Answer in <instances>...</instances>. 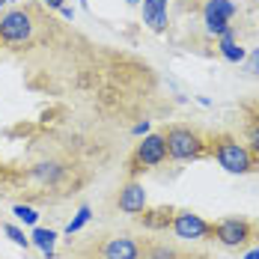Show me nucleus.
<instances>
[{
	"label": "nucleus",
	"instance_id": "1",
	"mask_svg": "<svg viewBox=\"0 0 259 259\" xmlns=\"http://www.w3.org/2000/svg\"><path fill=\"white\" fill-rule=\"evenodd\" d=\"M214 158L227 173H235V176H247V173L259 170V161L253 158V152L244 143H238L235 137H218L214 140Z\"/></svg>",
	"mask_w": 259,
	"mask_h": 259
},
{
	"label": "nucleus",
	"instance_id": "2",
	"mask_svg": "<svg viewBox=\"0 0 259 259\" xmlns=\"http://www.w3.org/2000/svg\"><path fill=\"white\" fill-rule=\"evenodd\" d=\"M164 140H167V158H173V161H194L203 152L200 137L191 128H182V125H173L164 134Z\"/></svg>",
	"mask_w": 259,
	"mask_h": 259
},
{
	"label": "nucleus",
	"instance_id": "3",
	"mask_svg": "<svg viewBox=\"0 0 259 259\" xmlns=\"http://www.w3.org/2000/svg\"><path fill=\"white\" fill-rule=\"evenodd\" d=\"M211 238H218L224 247H244L247 241H253V224L244 218H224L211 224Z\"/></svg>",
	"mask_w": 259,
	"mask_h": 259
},
{
	"label": "nucleus",
	"instance_id": "4",
	"mask_svg": "<svg viewBox=\"0 0 259 259\" xmlns=\"http://www.w3.org/2000/svg\"><path fill=\"white\" fill-rule=\"evenodd\" d=\"M173 233L176 238H185V241H203V238H211V224L206 218H200L197 211L191 208H179L173 214Z\"/></svg>",
	"mask_w": 259,
	"mask_h": 259
},
{
	"label": "nucleus",
	"instance_id": "5",
	"mask_svg": "<svg viewBox=\"0 0 259 259\" xmlns=\"http://www.w3.org/2000/svg\"><path fill=\"white\" fill-rule=\"evenodd\" d=\"M167 161V140L164 134H146L143 143H137V152H134V167L131 170H146V167H158Z\"/></svg>",
	"mask_w": 259,
	"mask_h": 259
},
{
	"label": "nucleus",
	"instance_id": "6",
	"mask_svg": "<svg viewBox=\"0 0 259 259\" xmlns=\"http://www.w3.org/2000/svg\"><path fill=\"white\" fill-rule=\"evenodd\" d=\"M33 33V21L24 9H12L0 18V39L6 45H18V42H27Z\"/></svg>",
	"mask_w": 259,
	"mask_h": 259
},
{
	"label": "nucleus",
	"instance_id": "7",
	"mask_svg": "<svg viewBox=\"0 0 259 259\" xmlns=\"http://www.w3.org/2000/svg\"><path fill=\"white\" fill-rule=\"evenodd\" d=\"M104 259H140V244L128 238V235H119V238H110L102 247Z\"/></svg>",
	"mask_w": 259,
	"mask_h": 259
},
{
	"label": "nucleus",
	"instance_id": "8",
	"mask_svg": "<svg viewBox=\"0 0 259 259\" xmlns=\"http://www.w3.org/2000/svg\"><path fill=\"white\" fill-rule=\"evenodd\" d=\"M119 208L125 214H140L146 208V191L140 182H128L122 191H119Z\"/></svg>",
	"mask_w": 259,
	"mask_h": 259
},
{
	"label": "nucleus",
	"instance_id": "9",
	"mask_svg": "<svg viewBox=\"0 0 259 259\" xmlns=\"http://www.w3.org/2000/svg\"><path fill=\"white\" fill-rule=\"evenodd\" d=\"M143 3V21L149 24V30L164 33L167 30V3L170 0H140Z\"/></svg>",
	"mask_w": 259,
	"mask_h": 259
},
{
	"label": "nucleus",
	"instance_id": "10",
	"mask_svg": "<svg viewBox=\"0 0 259 259\" xmlns=\"http://www.w3.org/2000/svg\"><path fill=\"white\" fill-rule=\"evenodd\" d=\"M218 51H221L224 60H230V63H244V57H247V51L235 42L233 27H230L227 33H221V36H218Z\"/></svg>",
	"mask_w": 259,
	"mask_h": 259
},
{
	"label": "nucleus",
	"instance_id": "11",
	"mask_svg": "<svg viewBox=\"0 0 259 259\" xmlns=\"http://www.w3.org/2000/svg\"><path fill=\"white\" fill-rule=\"evenodd\" d=\"M173 214H176V208H170V206H161L155 208V211H140V224L143 227H152V230H164V227H170L173 224Z\"/></svg>",
	"mask_w": 259,
	"mask_h": 259
},
{
	"label": "nucleus",
	"instance_id": "12",
	"mask_svg": "<svg viewBox=\"0 0 259 259\" xmlns=\"http://www.w3.org/2000/svg\"><path fill=\"white\" fill-rule=\"evenodd\" d=\"M30 241L45 253L48 259H54V244H57V233L54 230H45V227H36L33 235H30Z\"/></svg>",
	"mask_w": 259,
	"mask_h": 259
},
{
	"label": "nucleus",
	"instance_id": "13",
	"mask_svg": "<svg viewBox=\"0 0 259 259\" xmlns=\"http://www.w3.org/2000/svg\"><path fill=\"white\" fill-rule=\"evenodd\" d=\"M235 12H238V6H235L233 0H206V9H203V15H221V18H233Z\"/></svg>",
	"mask_w": 259,
	"mask_h": 259
},
{
	"label": "nucleus",
	"instance_id": "14",
	"mask_svg": "<svg viewBox=\"0 0 259 259\" xmlns=\"http://www.w3.org/2000/svg\"><path fill=\"white\" fill-rule=\"evenodd\" d=\"M203 24L211 36H221V33H227L230 30V21L227 18H221V15H203Z\"/></svg>",
	"mask_w": 259,
	"mask_h": 259
},
{
	"label": "nucleus",
	"instance_id": "15",
	"mask_svg": "<svg viewBox=\"0 0 259 259\" xmlns=\"http://www.w3.org/2000/svg\"><path fill=\"white\" fill-rule=\"evenodd\" d=\"M90 218H93V211H90V206H80V208H78V214H75V218L69 221V227H66V233L72 235V233H78V230H83V224H87Z\"/></svg>",
	"mask_w": 259,
	"mask_h": 259
},
{
	"label": "nucleus",
	"instance_id": "16",
	"mask_svg": "<svg viewBox=\"0 0 259 259\" xmlns=\"http://www.w3.org/2000/svg\"><path fill=\"white\" fill-rule=\"evenodd\" d=\"M12 214H15L21 224H30V227L39 221V211H36L33 206H21V203H18V206H12Z\"/></svg>",
	"mask_w": 259,
	"mask_h": 259
},
{
	"label": "nucleus",
	"instance_id": "17",
	"mask_svg": "<svg viewBox=\"0 0 259 259\" xmlns=\"http://www.w3.org/2000/svg\"><path fill=\"white\" fill-rule=\"evenodd\" d=\"M60 173H63L60 164H39V167H36V176H39L42 182H54Z\"/></svg>",
	"mask_w": 259,
	"mask_h": 259
},
{
	"label": "nucleus",
	"instance_id": "18",
	"mask_svg": "<svg viewBox=\"0 0 259 259\" xmlns=\"http://www.w3.org/2000/svg\"><path fill=\"white\" fill-rule=\"evenodd\" d=\"M3 233L9 235V238H12V241L18 244V247H27V244H30V238L24 235V230H18L15 224H3Z\"/></svg>",
	"mask_w": 259,
	"mask_h": 259
},
{
	"label": "nucleus",
	"instance_id": "19",
	"mask_svg": "<svg viewBox=\"0 0 259 259\" xmlns=\"http://www.w3.org/2000/svg\"><path fill=\"white\" fill-rule=\"evenodd\" d=\"M244 63H247V72L259 78V48H253V51L247 54V57H244Z\"/></svg>",
	"mask_w": 259,
	"mask_h": 259
},
{
	"label": "nucleus",
	"instance_id": "20",
	"mask_svg": "<svg viewBox=\"0 0 259 259\" xmlns=\"http://www.w3.org/2000/svg\"><path fill=\"white\" fill-rule=\"evenodd\" d=\"M173 256H176V253H173L167 244H155V247H152V253H149V259H173Z\"/></svg>",
	"mask_w": 259,
	"mask_h": 259
},
{
	"label": "nucleus",
	"instance_id": "21",
	"mask_svg": "<svg viewBox=\"0 0 259 259\" xmlns=\"http://www.w3.org/2000/svg\"><path fill=\"white\" fill-rule=\"evenodd\" d=\"M247 140H250V149L259 155V125H253V128L247 131Z\"/></svg>",
	"mask_w": 259,
	"mask_h": 259
},
{
	"label": "nucleus",
	"instance_id": "22",
	"mask_svg": "<svg viewBox=\"0 0 259 259\" xmlns=\"http://www.w3.org/2000/svg\"><path fill=\"white\" fill-rule=\"evenodd\" d=\"M134 134H137V137H140V134H143V137H146V134H149V119H143V122H137V125H134Z\"/></svg>",
	"mask_w": 259,
	"mask_h": 259
},
{
	"label": "nucleus",
	"instance_id": "23",
	"mask_svg": "<svg viewBox=\"0 0 259 259\" xmlns=\"http://www.w3.org/2000/svg\"><path fill=\"white\" fill-rule=\"evenodd\" d=\"M60 15H63V18H69V21H72V18H75V9H72V6H66V3H63V6H60Z\"/></svg>",
	"mask_w": 259,
	"mask_h": 259
},
{
	"label": "nucleus",
	"instance_id": "24",
	"mask_svg": "<svg viewBox=\"0 0 259 259\" xmlns=\"http://www.w3.org/2000/svg\"><path fill=\"white\" fill-rule=\"evenodd\" d=\"M244 259H259V247H253V250H250V253H247Z\"/></svg>",
	"mask_w": 259,
	"mask_h": 259
},
{
	"label": "nucleus",
	"instance_id": "25",
	"mask_svg": "<svg viewBox=\"0 0 259 259\" xmlns=\"http://www.w3.org/2000/svg\"><path fill=\"white\" fill-rule=\"evenodd\" d=\"M48 6H51V9H60V6H63V0H48Z\"/></svg>",
	"mask_w": 259,
	"mask_h": 259
},
{
	"label": "nucleus",
	"instance_id": "26",
	"mask_svg": "<svg viewBox=\"0 0 259 259\" xmlns=\"http://www.w3.org/2000/svg\"><path fill=\"white\" fill-rule=\"evenodd\" d=\"M173 259H200V256H191V253H176Z\"/></svg>",
	"mask_w": 259,
	"mask_h": 259
},
{
	"label": "nucleus",
	"instance_id": "27",
	"mask_svg": "<svg viewBox=\"0 0 259 259\" xmlns=\"http://www.w3.org/2000/svg\"><path fill=\"white\" fill-rule=\"evenodd\" d=\"M125 3H128V6H137V3H140V0H125Z\"/></svg>",
	"mask_w": 259,
	"mask_h": 259
},
{
	"label": "nucleus",
	"instance_id": "28",
	"mask_svg": "<svg viewBox=\"0 0 259 259\" xmlns=\"http://www.w3.org/2000/svg\"><path fill=\"white\" fill-rule=\"evenodd\" d=\"M256 230H259V218H256Z\"/></svg>",
	"mask_w": 259,
	"mask_h": 259
}]
</instances>
